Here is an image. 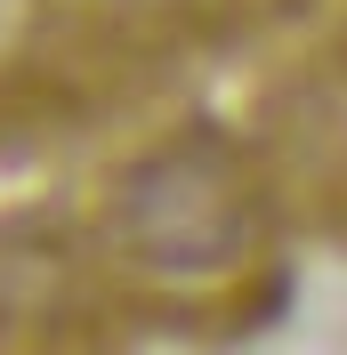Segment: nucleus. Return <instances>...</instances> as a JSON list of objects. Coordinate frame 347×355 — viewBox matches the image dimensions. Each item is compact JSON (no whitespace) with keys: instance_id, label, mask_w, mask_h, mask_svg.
Wrapping results in <instances>:
<instances>
[{"instance_id":"1","label":"nucleus","mask_w":347,"mask_h":355,"mask_svg":"<svg viewBox=\"0 0 347 355\" xmlns=\"http://www.w3.org/2000/svg\"><path fill=\"white\" fill-rule=\"evenodd\" d=\"M121 226H130V243L146 250L153 266L194 275V266L235 259V243H242V194H235V178H226L218 154L178 146V154L146 162V170L130 178Z\"/></svg>"}]
</instances>
